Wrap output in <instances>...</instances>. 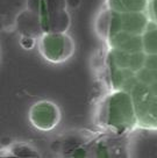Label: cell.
Instances as JSON below:
<instances>
[{"label": "cell", "instance_id": "6da1fadb", "mask_svg": "<svg viewBox=\"0 0 157 158\" xmlns=\"http://www.w3.org/2000/svg\"><path fill=\"white\" fill-rule=\"evenodd\" d=\"M93 123L100 133L127 135L138 128L132 93L125 89H109L95 105Z\"/></svg>", "mask_w": 157, "mask_h": 158}, {"label": "cell", "instance_id": "7a4b0ae2", "mask_svg": "<svg viewBox=\"0 0 157 158\" xmlns=\"http://www.w3.org/2000/svg\"><path fill=\"white\" fill-rule=\"evenodd\" d=\"M138 128L157 130V70L143 68L130 89Z\"/></svg>", "mask_w": 157, "mask_h": 158}, {"label": "cell", "instance_id": "3957f363", "mask_svg": "<svg viewBox=\"0 0 157 158\" xmlns=\"http://www.w3.org/2000/svg\"><path fill=\"white\" fill-rule=\"evenodd\" d=\"M26 8L39 16L44 33H63L71 26L66 0H26Z\"/></svg>", "mask_w": 157, "mask_h": 158}, {"label": "cell", "instance_id": "277c9868", "mask_svg": "<svg viewBox=\"0 0 157 158\" xmlns=\"http://www.w3.org/2000/svg\"><path fill=\"white\" fill-rule=\"evenodd\" d=\"M37 50L42 58L51 64H62L74 55V41L63 33H44L37 39Z\"/></svg>", "mask_w": 157, "mask_h": 158}, {"label": "cell", "instance_id": "5b68a950", "mask_svg": "<svg viewBox=\"0 0 157 158\" xmlns=\"http://www.w3.org/2000/svg\"><path fill=\"white\" fill-rule=\"evenodd\" d=\"M30 124L39 131H51L62 120L61 109L50 100H40L30 106L28 112Z\"/></svg>", "mask_w": 157, "mask_h": 158}, {"label": "cell", "instance_id": "8992f818", "mask_svg": "<svg viewBox=\"0 0 157 158\" xmlns=\"http://www.w3.org/2000/svg\"><path fill=\"white\" fill-rule=\"evenodd\" d=\"M146 57H147V55L144 54V51L129 52V51H122V50L108 48L106 56H105V64L123 68V69H129L138 73L144 68Z\"/></svg>", "mask_w": 157, "mask_h": 158}, {"label": "cell", "instance_id": "52a82bcc", "mask_svg": "<svg viewBox=\"0 0 157 158\" xmlns=\"http://www.w3.org/2000/svg\"><path fill=\"white\" fill-rule=\"evenodd\" d=\"M94 29L100 39L104 41L111 35L118 33L121 28V13L106 7L105 10H100L94 21Z\"/></svg>", "mask_w": 157, "mask_h": 158}, {"label": "cell", "instance_id": "ba28073f", "mask_svg": "<svg viewBox=\"0 0 157 158\" xmlns=\"http://www.w3.org/2000/svg\"><path fill=\"white\" fill-rule=\"evenodd\" d=\"M106 79L109 89H125L129 91L133 89L138 80V73L129 69L118 68L113 65L105 64Z\"/></svg>", "mask_w": 157, "mask_h": 158}, {"label": "cell", "instance_id": "9c48e42d", "mask_svg": "<svg viewBox=\"0 0 157 158\" xmlns=\"http://www.w3.org/2000/svg\"><path fill=\"white\" fill-rule=\"evenodd\" d=\"M105 42L107 44V48H112V49L129 51V52L143 51L142 35L130 34L125 30H120L118 33L111 35Z\"/></svg>", "mask_w": 157, "mask_h": 158}, {"label": "cell", "instance_id": "30bf717a", "mask_svg": "<svg viewBox=\"0 0 157 158\" xmlns=\"http://www.w3.org/2000/svg\"><path fill=\"white\" fill-rule=\"evenodd\" d=\"M18 31L21 36H30L34 39H39L43 34L39 16L29 10H23L16 19Z\"/></svg>", "mask_w": 157, "mask_h": 158}, {"label": "cell", "instance_id": "8fae6325", "mask_svg": "<svg viewBox=\"0 0 157 158\" xmlns=\"http://www.w3.org/2000/svg\"><path fill=\"white\" fill-rule=\"evenodd\" d=\"M150 19L148 16L147 12H129V13H121V30L128 31L130 34L142 35Z\"/></svg>", "mask_w": 157, "mask_h": 158}, {"label": "cell", "instance_id": "7c38bea8", "mask_svg": "<svg viewBox=\"0 0 157 158\" xmlns=\"http://www.w3.org/2000/svg\"><path fill=\"white\" fill-rule=\"evenodd\" d=\"M0 157H41V153L30 143L14 142L0 149Z\"/></svg>", "mask_w": 157, "mask_h": 158}, {"label": "cell", "instance_id": "4fadbf2b", "mask_svg": "<svg viewBox=\"0 0 157 158\" xmlns=\"http://www.w3.org/2000/svg\"><path fill=\"white\" fill-rule=\"evenodd\" d=\"M149 0H106V7L118 13L147 12Z\"/></svg>", "mask_w": 157, "mask_h": 158}, {"label": "cell", "instance_id": "5bb4252c", "mask_svg": "<svg viewBox=\"0 0 157 158\" xmlns=\"http://www.w3.org/2000/svg\"><path fill=\"white\" fill-rule=\"evenodd\" d=\"M142 49L146 55H157V25L152 21L142 34Z\"/></svg>", "mask_w": 157, "mask_h": 158}, {"label": "cell", "instance_id": "9a60e30c", "mask_svg": "<svg viewBox=\"0 0 157 158\" xmlns=\"http://www.w3.org/2000/svg\"><path fill=\"white\" fill-rule=\"evenodd\" d=\"M147 14L150 21L155 22L157 25V0H150L148 4Z\"/></svg>", "mask_w": 157, "mask_h": 158}, {"label": "cell", "instance_id": "2e32d148", "mask_svg": "<svg viewBox=\"0 0 157 158\" xmlns=\"http://www.w3.org/2000/svg\"><path fill=\"white\" fill-rule=\"evenodd\" d=\"M36 43H37V39L30 37V36H21V39H20V44L23 49H33L36 45Z\"/></svg>", "mask_w": 157, "mask_h": 158}, {"label": "cell", "instance_id": "e0dca14e", "mask_svg": "<svg viewBox=\"0 0 157 158\" xmlns=\"http://www.w3.org/2000/svg\"><path fill=\"white\" fill-rule=\"evenodd\" d=\"M144 68L150 70H157V55H147Z\"/></svg>", "mask_w": 157, "mask_h": 158}, {"label": "cell", "instance_id": "ac0fdd59", "mask_svg": "<svg viewBox=\"0 0 157 158\" xmlns=\"http://www.w3.org/2000/svg\"><path fill=\"white\" fill-rule=\"evenodd\" d=\"M149 1H150V0H149Z\"/></svg>", "mask_w": 157, "mask_h": 158}]
</instances>
